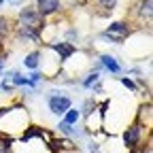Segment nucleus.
Segmentation results:
<instances>
[{"instance_id": "f257e3e1", "label": "nucleus", "mask_w": 153, "mask_h": 153, "mask_svg": "<svg viewBox=\"0 0 153 153\" xmlns=\"http://www.w3.org/2000/svg\"><path fill=\"white\" fill-rule=\"evenodd\" d=\"M47 106L53 115L62 117L68 108H72V98L68 96L66 89H49L47 91Z\"/></svg>"}, {"instance_id": "f03ea898", "label": "nucleus", "mask_w": 153, "mask_h": 153, "mask_svg": "<svg viewBox=\"0 0 153 153\" xmlns=\"http://www.w3.org/2000/svg\"><path fill=\"white\" fill-rule=\"evenodd\" d=\"M132 34V28L128 22H111V26H106L104 32H100V38L113 45H123V41Z\"/></svg>"}, {"instance_id": "7ed1b4c3", "label": "nucleus", "mask_w": 153, "mask_h": 153, "mask_svg": "<svg viewBox=\"0 0 153 153\" xmlns=\"http://www.w3.org/2000/svg\"><path fill=\"white\" fill-rule=\"evenodd\" d=\"M17 22H19V26H22V28H34V30L41 32V34H43V30H45V17H41V15L36 13V9L30 7V4H26V7L19 9Z\"/></svg>"}, {"instance_id": "20e7f679", "label": "nucleus", "mask_w": 153, "mask_h": 153, "mask_svg": "<svg viewBox=\"0 0 153 153\" xmlns=\"http://www.w3.org/2000/svg\"><path fill=\"white\" fill-rule=\"evenodd\" d=\"M140 138H143V123L138 119V121H134L132 126H128V130L123 132V145L128 149H136L140 145Z\"/></svg>"}, {"instance_id": "39448f33", "label": "nucleus", "mask_w": 153, "mask_h": 153, "mask_svg": "<svg viewBox=\"0 0 153 153\" xmlns=\"http://www.w3.org/2000/svg\"><path fill=\"white\" fill-rule=\"evenodd\" d=\"M34 9L41 17H49L62 9V2L60 0H34Z\"/></svg>"}, {"instance_id": "423d86ee", "label": "nucleus", "mask_w": 153, "mask_h": 153, "mask_svg": "<svg viewBox=\"0 0 153 153\" xmlns=\"http://www.w3.org/2000/svg\"><path fill=\"white\" fill-rule=\"evenodd\" d=\"M49 49L57 53V60H60V64H64L72 53H76V47H74L72 43H66V41H64V43H49Z\"/></svg>"}, {"instance_id": "0eeeda50", "label": "nucleus", "mask_w": 153, "mask_h": 153, "mask_svg": "<svg viewBox=\"0 0 153 153\" xmlns=\"http://www.w3.org/2000/svg\"><path fill=\"white\" fill-rule=\"evenodd\" d=\"M151 15H153V0H140L136 4V17L140 24H151Z\"/></svg>"}, {"instance_id": "6e6552de", "label": "nucleus", "mask_w": 153, "mask_h": 153, "mask_svg": "<svg viewBox=\"0 0 153 153\" xmlns=\"http://www.w3.org/2000/svg\"><path fill=\"white\" fill-rule=\"evenodd\" d=\"M98 62H100V66H102L104 70H108V72H113V74H119V72H121V64L117 62V57L111 55V53H102Z\"/></svg>"}, {"instance_id": "1a4fd4ad", "label": "nucleus", "mask_w": 153, "mask_h": 153, "mask_svg": "<svg viewBox=\"0 0 153 153\" xmlns=\"http://www.w3.org/2000/svg\"><path fill=\"white\" fill-rule=\"evenodd\" d=\"M22 62H24V66H26L28 70H38V68H41V51H38V49L30 51Z\"/></svg>"}, {"instance_id": "9d476101", "label": "nucleus", "mask_w": 153, "mask_h": 153, "mask_svg": "<svg viewBox=\"0 0 153 153\" xmlns=\"http://www.w3.org/2000/svg\"><path fill=\"white\" fill-rule=\"evenodd\" d=\"M57 130H60L62 134H66V136H70V138H83V136H85L83 130L74 128V126H68V123H64V121L57 123Z\"/></svg>"}, {"instance_id": "9b49d317", "label": "nucleus", "mask_w": 153, "mask_h": 153, "mask_svg": "<svg viewBox=\"0 0 153 153\" xmlns=\"http://www.w3.org/2000/svg\"><path fill=\"white\" fill-rule=\"evenodd\" d=\"M100 79H102L100 72H98V70H91L87 76H83V79H81V85H83L85 89H91L96 83H100Z\"/></svg>"}, {"instance_id": "f8f14e48", "label": "nucleus", "mask_w": 153, "mask_h": 153, "mask_svg": "<svg viewBox=\"0 0 153 153\" xmlns=\"http://www.w3.org/2000/svg\"><path fill=\"white\" fill-rule=\"evenodd\" d=\"M62 117H64V119H62L64 123H68V126H74L76 121L81 119V113H79V108H68V111L62 115Z\"/></svg>"}, {"instance_id": "ddd939ff", "label": "nucleus", "mask_w": 153, "mask_h": 153, "mask_svg": "<svg viewBox=\"0 0 153 153\" xmlns=\"http://www.w3.org/2000/svg\"><path fill=\"white\" fill-rule=\"evenodd\" d=\"M94 111H96V100H94V98H87V100L83 102V108H79L81 117H91Z\"/></svg>"}, {"instance_id": "4468645a", "label": "nucleus", "mask_w": 153, "mask_h": 153, "mask_svg": "<svg viewBox=\"0 0 153 153\" xmlns=\"http://www.w3.org/2000/svg\"><path fill=\"white\" fill-rule=\"evenodd\" d=\"M96 4H98V9H102L104 13H113L115 7H117V0H96Z\"/></svg>"}, {"instance_id": "2eb2a0df", "label": "nucleus", "mask_w": 153, "mask_h": 153, "mask_svg": "<svg viewBox=\"0 0 153 153\" xmlns=\"http://www.w3.org/2000/svg\"><path fill=\"white\" fill-rule=\"evenodd\" d=\"M13 138L11 136H0V153H11Z\"/></svg>"}, {"instance_id": "dca6fc26", "label": "nucleus", "mask_w": 153, "mask_h": 153, "mask_svg": "<svg viewBox=\"0 0 153 153\" xmlns=\"http://www.w3.org/2000/svg\"><path fill=\"white\" fill-rule=\"evenodd\" d=\"M119 81H121V85H123V87H128V89H130V91H134V94H138V91H140V89H138V85L134 83L130 76H121Z\"/></svg>"}, {"instance_id": "f3484780", "label": "nucleus", "mask_w": 153, "mask_h": 153, "mask_svg": "<svg viewBox=\"0 0 153 153\" xmlns=\"http://www.w3.org/2000/svg\"><path fill=\"white\" fill-rule=\"evenodd\" d=\"M66 38H68V41L66 43H76V41H79V30H76V28H68L66 30Z\"/></svg>"}, {"instance_id": "a211bd4d", "label": "nucleus", "mask_w": 153, "mask_h": 153, "mask_svg": "<svg viewBox=\"0 0 153 153\" xmlns=\"http://www.w3.org/2000/svg\"><path fill=\"white\" fill-rule=\"evenodd\" d=\"M0 89L7 91V94H13V91H15V85H13L9 79H4V81H2V85H0Z\"/></svg>"}, {"instance_id": "6ab92c4d", "label": "nucleus", "mask_w": 153, "mask_h": 153, "mask_svg": "<svg viewBox=\"0 0 153 153\" xmlns=\"http://www.w3.org/2000/svg\"><path fill=\"white\" fill-rule=\"evenodd\" d=\"M87 149H89V153H98L100 145H98V143H89V147H87Z\"/></svg>"}, {"instance_id": "aec40b11", "label": "nucleus", "mask_w": 153, "mask_h": 153, "mask_svg": "<svg viewBox=\"0 0 153 153\" xmlns=\"http://www.w3.org/2000/svg\"><path fill=\"white\" fill-rule=\"evenodd\" d=\"M4 72V55H0V76Z\"/></svg>"}, {"instance_id": "412c9836", "label": "nucleus", "mask_w": 153, "mask_h": 153, "mask_svg": "<svg viewBox=\"0 0 153 153\" xmlns=\"http://www.w3.org/2000/svg\"><path fill=\"white\" fill-rule=\"evenodd\" d=\"M4 2H7V0H0V7H2V4H4ZM9 2H11V0H9Z\"/></svg>"}]
</instances>
